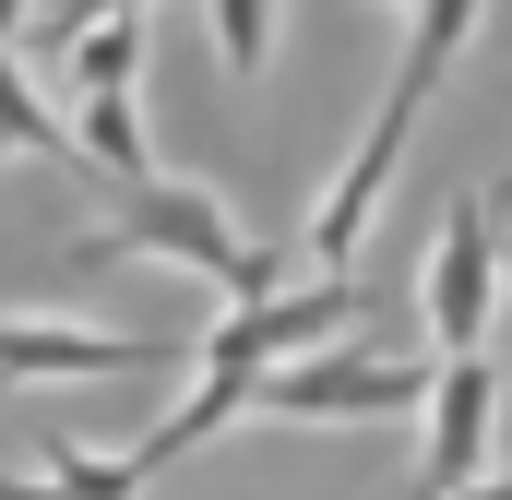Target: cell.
Returning <instances> with one entry per match:
<instances>
[{"label":"cell","mask_w":512,"mask_h":500,"mask_svg":"<svg viewBox=\"0 0 512 500\" xmlns=\"http://www.w3.org/2000/svg\"><path fill=\"white\" fill-rule=\"evenodd\" d=\"M465 500H512V465H501V477H477V489H465Z\"/></svg>","instance_id":"obj_14"},{"label":"cell","mask_w":512,"mask_h":500,"mask_svg":"<svg viewBox=\"0 0 512 500\" xmlns=\"http://www.w3.org/2000/svg\"><path fill=\"white\" fill-rule=\"evenodd\" d=\"M501 250H512V191H453V215H441V239H429V274H417L429 358H477V346H489Z\"/></svg>","instance_id":"obj_4"},{"label":"cell","mask_w":512,"mask_h":500,"mask_svg":"<svg viewBox=\"0 0 512 500\" xmlns=\"http://www.w3.org/2000/svg\"><path fill=\"white\" fill-rule=\"evenodd\" d=\"M24 24H36V0H0V48H12V36H24Z\"/></svg>","instance_id":"obj_13"},{"label":"cell","mask_w":512,"mask_h":500,"mask_svg":"<svg viewBox=\"0 0 512 500\" xmlns=\"http://www.w3.org/2000/svg\"><path fill=\"white\" fill-rule=\"evenodd\" d=\"M215 12V60L239 72V84H262V60H274V0H203Z\"/></svg>","instance_id":"obj_11"},{"label":"cell","mask_w":512,"mask_h":500,"mask_svg":"<svg viewBox=\"0 0 512 500\" xmlns=\"http://www.w3.org/2000/svg\"><path fill=\"white\" fill-rule=\"evenodd\" d=\"M179 346H143V334H84V322H36V310H0V381H131L167 370Z\"/></svg>","instance_id":"obj_7"},{"label":"cell","mask_w":512,"mask_h":500,"mask_svg":"<svg viewBox=\"0 0 512 500\" xmlns=\"http://www.w3.org/2000/svg\"><path fill=\"white\" fill-rule=\"evenodd\" d=\"M0 167H72V120L24 84L12 48H0Z\"/></svg>","instance_id":"obj_8"},{"label":"cell","mask_w":512,"mask_h":500,"mask_svg":"<svg viewBox=\"0 0 512 500\" xmlns=\"http://www.w3.org/2000/svg\"><path fill=\"white\" fill-rule=\"evenodd\" d=\"M489 358H429V405H417V477L405 500H465L489 477Z\"/></svg>","instance_id":"obj_6"},{"label":"cell","mask_w":512,"mask_h":500,"mask_svg":"<svg viewBox=\"0 0 512 500\" xmlns=\"http://www.w3.org/2000/svg\"><path fill=\"white\" fill-rule=\"evenodd\" d=\"M84 36V0H48V48H72Z\"/></svg>","instance_id":"obj_12"},{"label":"cell","mask_w":512,"mask_h":500,"mask_svg":"<svg viewBox=\"0 0 512 500\" xmlns=\"http://www.w3.org/2000/svg\"><path fill=\"white\" fill-rule=\"evenodd\" d=\"M262 417H310V429H382V417H417L429 405V358H393V346H310L286 370L251 381Z\"/></svg>","instance_id":"obj_3"},{"label":"cell","mask_w":512,"mask_h":500,"mask_svg":"<svg viewBox=\"0 0 512 500\" xmlns=\"http://www.w3.org/2000/svg\"><path fill=\"white\" fill-rule=\"evenodd\" d=\"M346 322H358V286H346V274H310V286H274V298H251V310H227V322L203 334V381L251 393L262 370H286V358H310V346H346Z\"/></svg>","instance_id":"obj_5"},{"label":"cell","mask_w":512,"mask_h":500,"mask_svg":"<svg viewBox=\"0 0 512 500\" xmlns=\"http://www.w3.org/2000/svg\"><path fill=\"white\" fill-rule=\"evenodd\" d=\"M405 12H417V24H405V60H393V84H382V120H370V143H358L346 167H334V191H322V215H310V262H322V274L358 262L393 167H405V143H417V108L441 96L453 48H465V24H477V0H405Z\"/></svg>","instance_id":"obj_2"},{"label":"cell","mask_w":512,"mask_h":500,"mask_svg":"<svg viewBox=\"0 0 512 500\" xmlns=\"http://www.w3.org/2000/svg\"><path fill=\"white\" fill-rule=\"evenodd\" d=\"M108 12H143V0H84V24H108Z\"/></svg>","instance_id":"obj_15"},{"label":"cell","mask_w":512,"mask_h":500,"mask_svg":"<svg viewBox=\"0 0 512 500\" xmlns=\"http://www.w3.org/2000/svg\"><path fill=\"white\" fill-rule=\"evenodd\" d=\"M60 72H72V96H131V84H143V12L84 24V36L60 48Z\"/></svg>","instance_id":"obj_10"},{"label":"cell","mask_w":512,"mask_h":500,"mask_svg":"<svg viewBox=\"0 0 512 500\" xmlns=\"http://www.w3.org/2000/svg\"><path fill=\"white\" fill-rule=\"evenodd\" d=\"M0 500H143V465L131 453H48L36 477H0Z\"/></svg>","instance_id":"obj_9"},{"label":"cell","mask_w":512,"mask_h":500,"mask_svg":"<svg viewBox=\"0 0 512 500\" xmlns=\"http://www.w3.org/2000/svg\"><path fill=\"white\" fill-rule=\"evenodd\" d=\"M120 262H179V274L227 286V310L274 298V274H286L262 239H239L227 191H203V179H143V191H108V227H84V239H72V274H120Z\"/></svg>","instance_id":"obj_1"}]
</instances>
